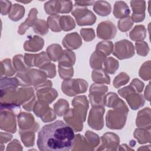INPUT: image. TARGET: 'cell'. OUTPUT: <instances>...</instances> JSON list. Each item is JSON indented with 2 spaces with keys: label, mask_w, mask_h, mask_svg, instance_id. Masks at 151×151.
I'll return each mask as SVG.
<instances>
[{
  "label": "cell",
  "mask_w": 151,
  "mask_h": 151,
  "mask_svg": "<svg viewBox=\"0 0 151 151\" xmlns=\"http://www.w3.org/2000/svg\"><path fill=\"white\" fill-rule=\"evenodd\" d=\"M76 136L73 129L61 120L44 126L38 134L40 150L67 151L74 146Z\"/></svg>",
  "instance_id": "6da1fadb"
},
{
  "label": "cell",
  "mask_w": 151,
  "mask_h": 151,
  "mask_svg": "<svg viewBox=\"0 0 151 151\" xmlns=\"http://www.w3.org/2000/svg\"><path fill=\"white\" fill-rule=\"evenodd\" d=\"M72 14L75 17L78 25H92L96 21V16L86 7L74 6Z\"/></svg>",
  "instance_id": "7a4b0ae2"
},
{
  "label": "cell",
  "mask_w": 151,
  "mask_h": 151,
  "mask_svg": "<svg viewBox=\"0 0 151 151\" xmlns=\"http://www.w3.org/2000/svg\"><path fill=\"white\" fill-rule=\"evenodd\" d=\"M113 54L120 60L130 58L134 54L133 45L130 41L126 40L116 42Z\"/></svg>",
  "instance_id": "3957f363"
},
{
  "label": "cell",
  "mask_w": 151,
  "mask_h": 151,
  "mask_svg": "<svg viewBox=\"0 0 151 151\" xmlns=\"http://www.w3.org/2000/svg\"><path fill=\"white\" fill-rule=\"evenodd\" d=\"M87 83L84 80L76 79V86H71L70 80H65L62 84L63 92L68 96H73L78 93H82L86 91L88 87Z\"/></svg>",
  "instance_id": "277c9868"
},
{
  "label": "cell",
  "mask_w": 151,
  "mask_h": 151,
  "mask_svg": "<svg viewBox=\"0 0 151 151\" xmlns=\"http://www.w3.org/2000/svg\"><path fill=\"white\" fill-rule=\"evenodd\" d=\"M37 11L35 8H32L29 11V13L28 15V18L26 21L22 23L18 28V34L22 35L24 34L25 31L29 28V27L33 26L34 25V22L36 21L37 18Z\"/></svg>",
  "instance_id": "5b68a950"
},
{
  "label": "cell",
  "mask_w": 151,
  "mask_h": 151,
  "mask_svg": "<svg viewBox=\"0 0 151 151\" xmlns=\"http://www.w3.org/2000/svg\"><path fill=\"white\" fill-rule=\"evenodd\" d=\"M130 10L127 4L123 1H117L114 4L113 11L114 15L117 18L127 17L130 14Z\"/></svg>",
  "instance_id": "8992f818"
},
{
  "label": "cell",
  "mask_w": 151,
  "mask_h": 151,
  "mask_svg": "<svg viewBox=\"0 0 151 151\" xmlns=\"http://www.w3.org/2000/svg\"><path fill=\"white\" fill-rule=\"evenodd\" d=\"M76 56L73 51L64 50L60 59L58 66L71 67L74 64Z\"/></svg>",
  "instance_id": "52a82bcc"
},
{
  "label": "cell",
  "mask_w": 151,
  "mask_h": 151,
  "mask_svg": "<svg viewBox=\"0 0 151 151\" xmlns=\"http://www.w3.org/2000/svg\"><path fill=\"white\" fill-rule=\"evenodd\" d=\"M94 11L99 15L106 16L111 12L110 4L106 1H97L93 6Z\"/></svg>",
  "instance_id": "ba28073f"
},
{
  "label": "cell",
  "mask_w": 151,
  "mask_h": 151,
  "mask_svg": "<svg viewBox=\"0 0 151 151\" xmlns=\"http://www.w3.org/2000/svg\"><path fill=\"white\" fill-rule=\"evenodd\" d=\"M25 9L18 4H14L9 12V18L14 21L19 20L24 15Z\"/></svg>",
  "instance_id": "9c48e42d"
},
{
  "label": "cell",
  "mask_w": 151,
  "mask_h": 151,
  "mask_svg": "<svg viewBox=\"0 0 151 151\" xmlns=\"http://www.w3.org/2000/svg\"><path fill=\"white\" fill-rule=\"evenodd\" d=\"M15 73V70L12 68L11 60L5 59L1 62V77L4 74L6 76H11Z\"/></svg>",
  "instance_id": "30bf717a"
},
{
  "label": "cell",
  "mask_w": 151,
  "mask_h": 151,
  "mask_svg": "<svg viewBox=\"0 0 151 151\" xmlns=\"http://www.w3.org/2000/svg\"><path fill=\"white\" fill-rule=\"evenodd\" d=\"M104 65L105 66L104 71L106 73L110 74H114L116 72V70L118 68L117 67L112 66L113 65H119V62L113 58H107L104 61Z\"/></svg>",
  "instance_id": "8fae6325"
},
{
  "label": "cell",
  "mask_w": 151,
  "mask_h": 151,
  "mask_svg": "<svg viewBox=\"0 0 151 151\" xmlns=\"http://www.w3.org/2000/svg\"><path fill=\"white\" fill-rule=\"evenodd\" d=\"M45 12L48 14L53 15H57L58 12V1H48L44 5Z\"/></svg>",
  "instance_id": "7c38bea8"
},
{
  "label": "cell",
  "mask_w": 151,
  "mask_h": 151,
  "mask_svg": "<svg viewBox=\"0 0 151 151\" xmlns=\"http://www.w3.org/2000/svg\"><path fill=\"white\" fill-rule=\"evenodd\" d=\"M62 51L61 47L60 45L58 44H53V45H51L50 46L48 47V48L47 49V51ZM63 52H57V54L54 52L51 54H49V57H50V58L53 60L54 61H57L59 58H61L62 56Z\"/></svg>",
  "instance_id": "4fadbf2b"
},
{
  "label": "cell",
  "mask_w": 151,
  "mask_h": 151,
  "mask_svg": "<svg viewBox=\"0 0 151 151\" xmlns=\"http://www.w3.org/2000/svg\"><path fill=\"white\" fill-rule=\"evenodd\" d=\"M60 18L59 15H52L48 18V23H53V24H48L50 28L55 32H59L61 31V28L59 27L58 20Z\"/></svg>",
  "instance_id": "5bb4252c"
},
{
  "label": "cell",
  "mask_w": 151,
  "mask_h": 151,
  "mask_svg": "<svg viewBox=\"0 0 151 151\" xmlns=\"http://www.w3.org/2000/svg\"><path fill=\"white\" fill-rule=\"evenodd\" d=\"M42 28H47L46 26V23L44 20L38 19L34 25L33 29L35 32L39 34L40 35H44L48 32L47 29H45Z\"/></svg>",
  "instance_id": "9a60e30c"
},
{
  "label": "cell",
  "mask_w": 151,
  "mask_h": 151,
  "mask_svg": "<svg viewBox=\"0 0 151 151\" xmlns=\"http://www.w3.org/2000/svg\"><path fill=\"white\" fill-rule=\"evenodd\" d=\"M22 59H23V57H22V55H15L13 58L14 65V67L15 68H17L18 67V65H19V68L17 70L18 71L25 72L27 71V67L24 65L21 64V62L22 61Z\"/></svg>",
  "instance_id": "2e32d148"
},
{
  "label": "cell",
  "mask_w": 151,
  "mask_h": 151,
  "mask_svg": "<svg viewBox=\"0 0 151 151\" xmlns=\"http://www.w3.org/2000/svg\"><path fill=\"white\" fill-rule=\"evenodd\" d=\"M81 34L84 40L87 41H91L95 37L94 32L93 29H82L81 30Z\"/></svg>",
  "instance_id": "e0dca14e"
},
{
  "label": "cell",
  "mask_w": 151,
  "mask_h": 151,
  "mask_svg": "<svg viewBox=\"0 0 151 151\" xmlns=\"http://www.w3.org/2000/svg\"><path fill=\"white\" fill-rule=\"evenodd\" d=\"M60 13H68L72 8L71 1H59Z\"/></svg>",
  "instance_id": "ac0fdd59"
},
{
  "label": "cell",
  "mask_w": 151,
  "mask_h": 151,
  "mask_svg": "<svg viewBox=\"0 0 151 151\" xmlns=\"http://www.w3.org/2000/svg\"><path fill=\"white\" fill-rule=\"evenodd\" d=\"M128 75H127L126 74H125L124 73H121L120 74H119L114 79L113 84L114 86L116 88H118L119 87H120L121 86L126 84V83L123 81H122V79H124L126 77H128Z\"/></svg>",
  "instance_id": "d6986e66"
},
{
  "label": "cell",
  "mask_w": 151,
  "mask_h": 151,
  "mask_svg": "<svg viewBox=\"0 0 151 151\" xmlns=\"http://www.w3.org/2000/svg\"><path fill=\"white\" fill-rule=\"evenodd\" d=\"M4 4L5 5H4V4H2L1 2V14L2 15H6L8 12H9L10 11V8L11 6V2L9 1H3Z\"/></svg>",
  "instance_id": "ffe728a7"
},
{
  "label": "cell",
  "mask_w": 151,
  "mask_h": 151,
  "mask_svg": "<svg viewBox=\"0 0 151 151\" xmlns=\"http://www.w3.org/2000/svg\"><path fill=\"white\" fill-rule=\"evenodd\" d=\"M94 3V1H75V4L78 6L91 5Z\"/></svg>",
  "instance_id": "44dd1931"
}]
</instances>
